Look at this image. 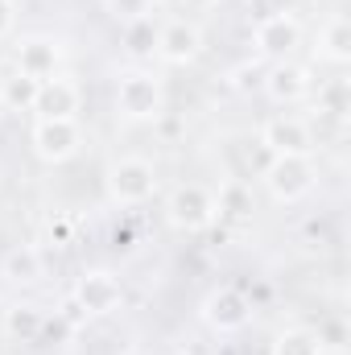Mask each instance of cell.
Wrapping results in <instances>:
<instances>
[{"mask_svg": "<svg viewBox=\"0 0 351 355\" xmlns=\"http://www.w3.org/2000/svg\"><path fill=\"white\" fill-rule=\"evenodd\" d=\"M116 112L132 124H153L166 116V83L145 71V67H132V71H120L116 79Z\"/></svg>", "mask_w": 351, "mask_h": 355, "instance_id": "6da1fadb", "label": "cell"}, {"mask_svg": "<svg viewBox=\"0 0 351 355\" xmlns=\"http://www.w3.org/2000/svg\"><path fill=\"white\" fill-rule=\"evenodd\" d=\"M261 182H264V190H268L273 202H281V207L302 202L318 186L314 153H281V157H268L264 170H261Z\"/></svg>", "mask_w": 351, "mask_h": 355, "instance_id": "7a4b0ae2", "label": "cell"}, {"mask_svg": "<svg viewBox=\"0 0 351 355\" xmlns=\"http://www.w3.org/2000/svg\"><path fill=\"white\" fill-rule=\"evenodd\" d=\"M219 219V207H215V190H207L203 182H182L166 194V223L182 232V236H198V232H211Z\"/></svg>", "mask_w": 351, "mask_h": 355, "instance_id": "3957f363", "label": "cell"}, {"mask_svg": "<svg viewBox=\"0 0 351 355\" xmlns=\"http://www.w3.org/2000/svg\"><path fill=\"white\" fill-rule=\"evenodd\" d=\"M103 182L116 207H145L157 194V166L149 157H116Z\"/></svg>", "mask_w": 351, "mask_h": 355, "instance_id": "277c9868", "label": "cell"}, {"mask_svg": "<svg viewBox=\"0 0 351 355\" xmlns=\"http://www.w3.org/2000/svg\"><path fill=\"white\" fill-rule=\"evenodd\" d=\"M198 318L207 322V331L215 335H240L252 322V297L240 285H215L203 302H198Z\"/></svg>", "mask_w": 351, "mask_h": 355, "instance_id": "5b68a950", "label": "cell"}, {"mask_svg": "<svg viewBox=\"0 0 351 355\" xmlns=\"http://www.w3.org/2000/svg\"><path fill=\"white\" fill-rule=\"evenodd\" d=\"M71 302L83 310V318H108L124 306V281L112 268H83L71 289Z\"/></svg>", "mask_w": 351, "mask_h": 355, "instance_id": "8992f818", "label": "cell"}, {"mask_svg": "<svg viewBox=\"0 0 351 355\" xmlns=\"http://www.w3.org/2000/svg\"><path fill=\"white\" fill-rule=\"evenodd\" d=\"M83 141L87 137H83V124L79 120H37L33 132H29V145H33L37 162H46V166L75 162L79 149H83Z\"/></svg>", "mask_w": 351, "mask_h": 355, "instance_id": "52a82bcc", "label": "cell"}, {"mask_svg": "<svg viewBox=\"0 0 351 355\" xmlns=\"http://www.w3.org/2000/svg\"><path fill=\"white\" fill-rule=\"evenodd\" d=\"M298 46H302V21H298V12H285V8L281 12H268V17L257 21V29H252V50L261 58L281 62Z\"/></svg>", "mask_w": 351, "mask_h": 355, "instance_id": "ba28073f", "label": "cell"}, {"mask_svg": "<svg viewBox=\"0 0 351 355\" xmlns=\"http://www.w3.org/2000/svg\"><path fill=\"white\" fill-rule=\"evenodd\" d=\"M257 145H264L268 157H281V153H314V128L293 116V112H277L261 124V137Z\"/></svg>", "mask_w": 351, "mask_h": 355, "instance_id": "9c48e42d", "label": "cell"}, {"mask_svg": "<svg viewBox=\"0 0 351 355\" xmlns=\"http://www.w3.org/2000/svg\"><path fill=\"white\" fill-rule=\"evenodd\" d=\"M261 91L277 107H293V103L310 99L314 75H310V67H302L293 58H281V62H268V71H264V79H261Z\"/></svg>", "mask_w": 351, "mask_h": 355, "instance_id": "30bf717a", "label": "cell"}, {"mask_svg": "<svg viewBox=\"0 0 351 355\" xmlns=\"http://www.w3.org/2000/svg\"><path fill=\"white\" fill-rule=\"evenodd\" d=\"M203 54V29L190 17H170L166 25H157V58L166 67H190Z\"/></svg>", "mask_w": 351, "mask_h": 355, "instance_id": "8fae6325", "label": "cell"}, {"mask_svg": "<svg viewBox=\"0 0 351 355\" xmlns=\"http://www.w3.org/2000/svg\"><path fill=\"white\" fill-rule=\"evenodd\" d=\"M62 67V42L58 37H46V33H33V37H21L12 46V71L29 75V79H54Z\"/></svg>", "mask_w": 351, "mask_h": 355, "instance_id": "7c38bea8", "label": "cell"}, {"mask_svg": "<svg viewBox=\"0 0 351 355\" xmlns=\"http://www.w3.org/2000/svg\"><path fill=\"white\" fill-rule=\"evenodd\" d=\"M33 112H37V120H79V112H83V87L71 75L42 79Z\"/></svg>", "mask_w": 351, "mask_h": 355, "instance_id": "4fadbf2b", "label": "cell"}, {"mask_svg": "<svg viewBox=\"0 0 351 355\" xmlns=\"http://www.w3.org/2000/svg\"><path fill=\"white\" fill-rule=\"evenodd\" d=\"M46 310L37 306V302H12L8 310H4V318H0V331L12 339V343H37L42 339V331H46Z\"/></svg>", "mask_w": 351, "mask_h": 355, "instance_id": "5bb4252c", "label": "cell"}, {"mask_svg": "<svg viewBox=\"0 0 351 355\" xmlns=\"http://www.w3.org/2000/svg\"><path fill=\"white\" fill-rule=\"evenodd\" d=\"M314 58H323L327 67H348L351 62V21L343 12H335L318 37H314Z\"/></svg>", "mask_w": 351, "mask_h": 355, "instance_id": "9a60e30c", "label": "cell"}, {"mask_svg": "<svg viewBox=\"0 0 351 355\" xmlns=\"http://www.w3.org/2000/svg\"><path fill=\"white\" fill-rule=\"evenodd\" d=\"M42 272H46L42 268V248H33V244H21V248L4 252V261H0V277L12 281V285H37Z\"/></svg>", "mask_w": 351, "mask_h": 355, "instance_id": "2e32d148", "label": "cell"}, {"mask_svg": "<svg viewBox=\"0 0 351 355\" xmlns=\"http://www.w3.org/2000/svg\"><path fill=\"white\" fill-rule=\"evenodd\" d=\"M215 207H219V219H252V211H257L252 186H248L244 178H228V182H219V190H215Z\"/></svg>", "mask_w": 351, "mask_h": 355, "instance_id": "e0dca14e", "label": "cell"}, {"mask_svg": "<svg viewBox=\"0 0 351 355\" xmlns=\"http://www.w3.org/2000/svg\"><path fill=\"white\" fill-rule=\"evenodd\" d=\"M310 95H314V112H323V116H331V120H348V112H351L348 75H331V79H323L318 91H310Z\"/></svg>", "mask_w": 351, "mask_h": 355, "instance_id": "ac0fdd59", "label": "cell"}, {"mask_svg": "<svg viewBox=\"0 0 351 355\" xmlns=\"http://www.w3.org/2000/svg\"><path fill=\"white\" fill-rule=\"evenodd\" d=\"M120 46H124L128 58H153L157 54V21L141 17V21L120 25Z\"/></svg>", "mask_w": 351, "mask_h": 355, "instance_id": "d6986e66", "label": "cell"}, {"mask_svg": "<svg viewBox=\"0 0 351 355\" xmlns=\"http://www.w3.org/2000/svg\"><path fill=\"white\" fill-rule=\"evenodd\" d=\"M37 87H42V83L29 79V75H21V71L4 75V79H0V107H4V112H33Z\"/></svg>", "mask_w": 351, "mask_h": 355, "instance_id": "ffe728a7", "label": "cell"}, {"mask_svg": "<svg viewBox=\"0 0 351 355\" xmlns=\"http://www.w3.org/2000/svg\"><path fill=\"white\" fill-rule=\"evenodd\" d=\"M268 355H323V347L314 339V327H285L273 335Z\"/></svg>", "mask_w": 351, "mask_h": 355, "instance_id": "44dd1931", "label": "cell"}, {"mask_svg": "<svg viewBox=\"0 0 351 355\" xmlns=\"http://www.w3.org/2000/svg\"><path fill=\"white\" fill-rule=\"evenodd\" d=\"M314 339H318V347L323 355H343L351 343V327L343 314H323L318 318V327H314Z\"/></svg>", "mask_w": 351, "mask_h": 355, "instance_id": "7402d4cb", "label": "cell"}, {"mask_svg": "<svg viewBox=\"0 0 351 355\" xmlns=\"http://www.w3.org/2000/svg\"><path fill=\"white\" fill-rule=\"evenodd\" d=\"M157 0H103V12L116 21V25H128V21H141V17H153Z\"/></svg>", "mask_w": 351, "mask_h": 355, "instance_id": "603a6c76", "label": "cell"}, {"mask_svg": "<svg viewBox=\"0 0 351 355\" xmlns=\"http://www.w3.org/2000/svg\"><path fill=\"white\" fill-rule=\"evenodd\" d=\"M50 240H54V248H67L71 244V219L67 215H54L50 219Z\"/></svg>", "mask_w": 351, "mask_h": 355, "instance_id": "cb8c5ba5", "label": "cell"}, {"mask_svg": "<svg viewBox=\"0 0 351 355\" xmlns=\"http://www.w3.org/2000/svg\"><path fill=\"white\" fill-rule=\"evenodd\" d=\"M12 25H17V8H12V0H0V42L12 33Z\"/></svg>", "mask_w": 351, "mask_h": 355, "instance_id": "d4e9b609", "label": "cell"}, {"mask_svg": "<svg viewBox=\"0 0 351 355\" xmlns=\"http://www.w3.org/2000/svg\"><path fill=\"white\" fill-rule=\"evenodd\" d=\"M182 4H186L190 12H207V8H215L219 0H182Z\"/></svg>", "mask_w": 351, "mask_h": 355, "instance_id": "484cf974", "label": "cell"}, {"mask_svg": "<svg viewBox=\"0 0 351 355\" xmlns=\"http://www.w3.org/2000/svg\"><path fill=\"white\" fill-rule=\"evenodd\" d=\"M170 355H198V352H170Z\"/></svg>", "mask_w": 351, "mask_h": 355, "instance_id": "4316f807", "label": "cell"}]
</instances>
